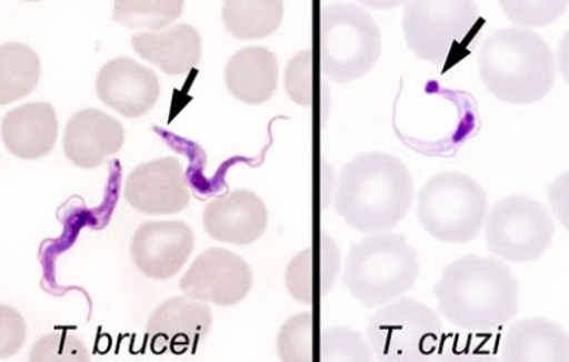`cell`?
<instances>
[{"mask_svg": "<svg viewBox=\"0 0 569 362\" xmlns=\"http://www.w3.org/2000/svg\"><path fill=\"white\" fill-rule=\"evenodd\" d=\"M124 198L147 215H171L189 205L190 192L183 167L174 157L144 162L129 174Z\"/></svg>", "mask_w": 569, "mask_h": 362, "instance_id": "cell-12", "label": "cell"}, {"mask_svg": "<svg viewBox=\"0 0 569 362\" xmlns=\"http://www.w3.org/2000/svg\"><path fill=\"white\" fill-rule=\"evenodd\" d=\"M480 81L503 103H538L557 82V62L549 44L522 28H502L488 36L478 52Z\"/></svg>", "mask_w": 569, "mask_h": 362, "instance_id": "cell-3", "label": "cell"}, {"mask_svg": "<svg viewBox=\"0 0 569 362\" xmlns=\"http://www.w3.org/2000/svg\"><path fill=\"white\" fill-rule=\"evenodd\" d=\"M284 91L293 103L311 107L315 103V59L311 50L293 56L284 69Z\"/></svg>", "mask_w": 569, "mask_h": 362, "instance_id": "cell-29", "label": "cell"}, {"mask_svg": "<svg viewBox=\"0 0 569 362\" xmlns=\"http://www.w3.org/2000/svg\"><path fill=\"white\" fill-rule=\"evenodd\" d=\"M553 234L548 208L526 194L501 199L485 221L488 249L506 262L539 260L552 244Z\"/></svg>", "mask_w": 569, "mask_h": 362, "instance_id": "cell-8", "label": "cell"}, {"mask_svg": "<svg viewBox=\"0 0 569 362\" xmlns=\"http://www.w3.org/2000/svg\"><path fill=\"white\" fill-rule=\"evenodd\" d=\"M253 272L249 263L230 250H204L191 263L180 281L181 291L190 299L232 308L250 294Z\"/></svg>", "mask_w": 569, "mask_h": 362, "instance_id": "cell-10", "label": "cell"}, {"mask_svg": "<svg viewBox=\"0 0 569 362\" xmlns=\"http://www.w3.org/2000/svg\"><path fill=\"white\" fill-rule=\"evenodd\" d=\"M277 348L283 362H315V318L310 311L284 322Z\"/></svg>", "mask_w": 569, "mask_h": 362, "instance_id": "cell-25", "label": "cell"}, {"mask_svg": "<svg viewBox=\"0 0 569 362\" xmlns=\"http://www.w3.org/2000/svg\"><path fill=\"white\" fill-rule=\"evenodd\" d=\"M489 212L487 192L472 175L459 171L436 174L418 193L419 224L432 239L468 243L482 231Z\"/></svg>", "mask_w": 569, "mask_h": 362, "instance_id": "cell-5", "label": "cell"}, {"mask_svg": "<svg viewBox=\"0 0 569 362\" xmlns=\"http://www.w3.org/2000/svg\"><path fill=\"white\" fill-rule=\"evenodd\" d=\"M282 18V0H226L222 7L223 26L238 40L272 36Z\"/></svg>", "mask_w": 569, "mask_h": 362, "instance_id": "cell-22", "label": "cell"}, {"mask_svg": "<svg viewBox=\"0 0 569 362\" xmlns=\"http://www.w3.org/2000/svg\"><path fill=\"white\" fill-rule=\"evenodd\" d=\"M381 30L375 18L356 3H330L321 11V69L333 82L366 77L379 63Z\"/></svg>", "mask_w": 569, "mask_h": 362, "instance_id": "cell-6", "label": "cell"}, {"mask_svg": "<svg viewBox=\"0 0 569 362\" xmlns=\"http://www.w3.org/2000/svg\"><path fill=\"white\" fill-rule=\"evenodd\" d=\"M96 90L102 103L129 119L142 118L161 95L157 73L130 58L107 62L98 72Z\"/></svg>", "mask_w": 569, "mask_h": 362, "instance_id": "cell-14", "label": "cell"}, {"mask_svg": "<svg viewBox=\"0 0 569 362\" xmlns=\"http://www.w3.org/2000/svg\"><path fill=\"white\" fill-rule=\"evenodd\" d=\"M40 76V58L30 46L3 44L0 49V103L11 104L31 94Z\"/></svg>", "mask_w": 569, "mask_h": 362, "instance_id": "cell-23", "label": "cell"}, {"mask_svg": "<svg viewBox=\"0 0 569 362\" xmlns=\"http://www.w3.org/2000/svg\"><path fill=\"white\" fill-rule=\"evenodd\" d=\"M212 328V311L204 301L172 296L153 311L147 326L153 354H184L194 350Z\"/></svg>", "mask_w": 569, "mask_h": 362, "instance_id": "cell-13", "label": "cell"}, {"mask_svg": "<svg viewBox=\"0 0 569 362\" xmlns=\"http://www.w3.org/2000/svg\"><path fill=\"white\" fill-rule=\"evenodd\" d=\"M321 362H375L370 343L349 328H330L321 333Z\"/></svg>", "mask_w": 569, "mask_h": 362, "instance_id": "cell-26", "label": "cell"}, {"mask_svg": "<svg viewBox=\"0 0 569 362\" xmlns=\"http://www.w3.org/2000/svg\"><path fill=\"white\" fill-rule=\"evenodd\" d=\"M124 143V129L118 119L97 109L74 113L64 130L63 150L73 165L96 169L118 154Z\"/></svg>", "mask_w": 569, "mask_h": 362, "instance_id": "cell-16", "label": "cell"}, {"mask_svg": "<svg viewBox=\"0 0 569 362\" xmlns=\"http://www.w3.org/2000/svg\"><path fill=\"white\" fill-rule=\"evenodd\" d=\"M403 34L410 52L441 64L478 24L473 0H409L405 2Z\"/></svg>", "mask_w": 569, "mask_h": 362, "instance_id": "cell-9", "label": "cell"}, {"mask_svg": "<svg viewBox=\"0 0 569 362\" xmlns=\"http://www.w3.org/2000/svg\"><path fill=\"white\" fill-rule=\"evenodd\" d=\"M413 203V179L400 158L387 152L359 154L340 171L335 209L359 233L396 229Z\"/></svg>", "mask_w": 569, "mask_h": 362, "instance_id": "cell-2", "label": "cell"}, {"mask_svg": "<svg viewBox=\"0 0 569 362\" xmlns=\"http://www.w3.org/2000/svg\"><path fill=\"white\" fill-rule=\"evenodd\" d=\"M132 46L142 59L172 77L189 73L202 59V39L189 24L142 32L132 37Z\"/></svg>", "mask_w": 569, "mask_h": 362, "instance_id": "cell-20", "label": "cell"}, {"mask_svg": "<svg viewBox=\"0 0 569 362\" xmlns=\"http://www.w3.org/2000/svg\"><path fill=\"white\" fill-rule=\"evenodd\" d=\"M183 0H116L113 20L132 30L160 31L183 13Z\"/></svg>", "mask_w": 569, "mask_h": 362, "instance_id": "cell-24", "label": "cell"}, {"mask_svg": "<svg viewBox=\"0 0 569 362\" xmlns=\"http://www.w3.org/2000/svg\"><path fill=\"white\" fill-rule=\"evenodd\" d=\"M433 295L442 318L476 335L506 326L519 311V284L497 258L468 254L447 264Z\"/></svg>", "mask_w": 569, "mask_h": 362, "instance_id": "cell-1", "label": "cell"}, {"mask_svg": "<svg viewBox=\"0 0 569 362\" xmlns=\"http://www.w3.org/2000/svg\"><path fill=\"white\" fill-rule=\"evenodd\" d=\"M0 359H9L24 345L27 326L20 311L2 304L0 309Z\"/></svg>", "mask_w": 569, "mask_h": 362, "instance_id": "cell-30", "label": "cell"}, {"mask_svg": "<svg viewBox=\"0 0 569 362\" xmlns=\"http://www.w3.org/2000/svg\"><path fill=\"white\" fill-rule=\"evenodd\" d=\"M442 336L440 313L409 296L381 305L367 322V341L381 362L432 361Z\"/></svg>", "mask_w": 569, "mask_h": 362, "instance_id": "cell-7", "label": "cell"}, {"mask_svg": "<svg viewBox=\"0 0 569 362\" xmlns=\"http://www.w3.org/2000/svg\"><path fill=\"white\" fill-rule=\"evenodd\" d=\"M90 350L72 333L56 331L40 338L32 346L30 362H88Z\"/></svg>", "mask_w": 569, "mask_h": 362, "instance_id": "cell-28", "label": "cell"}, {"mask_svg": "<svg viewBox=\"0 0 569 362\" xmlns=\"http://www.w3.org/2000/svg\"><path fill=\"white\" fill-rule=\"evenodd\" d=\"M58 139V115L49 103H28L4 115L2 141L12 155L37 160L49 155Z\"/></svg>", "mask_w": 569, "mask_h": 362, "instance_id": "cell-19", "label": "cell"}, {"mask_svg": "<svg viewBox=\"0 0 569 362\" xmlns=\"http://www.w3.org/2000/svg\"><path fill=\"white\" fill-rule=\"evenodd\" d=\"M421 272L417 250L402 234L375 233L349 249L343 282L367 309H377L412 290Z\"/></svg>", "mask_w": 569, "mask_h": 362, "instance_id": "cell-4", "label": "cell"}, {"mask_svg": "<svg viewBox=\"0 0 569 362\" xmlns=\"http://www.w3.org/2000/svg\"><path fill=\"white\" fill-rule=\"evenodd\" d=\"M268 208L250 190H234L213 199L203 212L204 230L221 243L249 245L268 229Z\"/></svg>", "mask_w": 569, "mask_h": 362, "instance_id": "cell-15", "label": "cell"}, {"mask_svg": "<svg viewBox=\"0 0 569 362\" xmlns=\"http://www.w3.org/2000/svg\"><path fill=\"white\" fill-rule=\"evenodd\" d=\"M193 250V231L183 221L144 222L130 243V254L139 272L157 281L176 276Z\"/></svg>", "mask_w": 569, "mask_h": 362, "instance_id": "cell-11", "label": "cell"}, {"mask_svg": "<svg viewBox=\"0 0 569 362\" xmlns=\"http://www.w3.org/2000/svg\"><path fill=\"white\" fill-rule=\"evenodd\" d=\"M499 354L506 362H568V333L550 319H521L508 328Z\"/></svg>", "mask_w": 569, "mask_h": 362, "instance_id": "cell-18", "label": "cell"}, {"mask_svg": "<svg viewBox=\"0 0 569 362\" xmlns=\"http://www.w3.org/2000/svg\"><path fill=\"white\" fill-rule=\"evenodd\" d=\"M549 201L559 222L568 229V171L550 184Z\"/></svg>", "mask_w": 569, "mask_h": 362, "instance_id": "cell-31", "label": "cell"}, {"mask_svg": "<svg viewBox=\"0 0 569 362\" xmlns=\"http://www.w3.org/2000/svg\"><path fill=\"white\" fill-rule=\"evenodd\" d=\"M278 78L277 56L266 48L238 50L226 67L228 91L246 104L258 105L272 99Z\"/></svg>", "mask_w": 569, "mask_h": 362, "instance_id": "cell-21", "label": "cell"}, {"mask_svg": "<svg viewBox=\"0 0 569 362\" xmlns=\"http://www.w3.org/2000/svg\"><path fill=\"white\" fill-rule=\"evenodd\" d=\"M508 20L522 30L553 24L567 12L568 0H501Z\"/></svg>", "mask_w": 569, "mask_h": 362, "instance_id": "cell-27", "label": "cell"}, {"mask_svg": "<svg viewBox=\"0 0 569 362\" xmlns=\"http://www.w3.org/2000/svg\"><path fill=\"white\" fill-rule=\"evenodd\" d=\"M340 271V252L328 233L320 235L319 244L302 250L289 262L284 284L289 294L302 304L312 305L333 290Z\"/></svg>", "mask_w": 569, "mask_h": 362, "instance_id": "cell-17", "label": "cell"}]
</instances>
